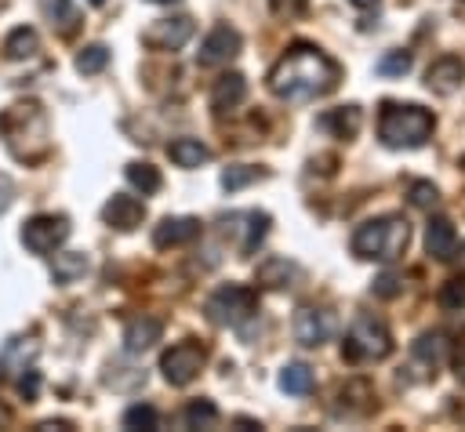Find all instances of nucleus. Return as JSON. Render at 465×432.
Instances as JSON below:
<instances>
[{
	"instance_id": "nucleus-24",
	"label": "nucleus",
	"mask_w": 465,
	"mask_h": 432,
	"mask_svg": "<svg viewBox=\"0 0 465 432\" xmlns=\"http://www.w3.org/2000/svg\"><path fill=\"white\" fill-rule=\"evenodd\" d=\"M40 7H44V15H47V22H51L62 36H69V33L80 29V7H76L73 0H40Z\"/></svg>"
},
{
	"instance_id": "nucleus-31",
	"label": "nucleus",
	"mask_w": 465,
	"mask_h": 432,
	"mask_svg": "<svg viewBox=\"0 0 465 432\" xmlns=\"http://www.w3.org/2000/svg\"><path fill=\"white\" fill-rule=\"evenodd\" d=\"M105 65H109V47H105V44H87V47L76 51V73L94 76V73H102Z\"/></svg>"
},
{
	"instance_id": "nucleus-2",
	"label": "nucleus",
	"mask_w": 465,
	"mask_h": 432,
	"mask_svg": "<svg viewBox=\"0 0 465 432\" xmlns=\"http://www.w3.org/2000/svg\"><path fill=\"white\" fill-rule=\"evenodd\" d=\"M0 138L22 163H40L51 149V120L40 102H15L0 113Z\"/></svg>"
},
{
	"instance_id": "nucleus-48",
	"label": "nucleus",
	"mask_w": 465,
	"mask_h": 432,
	"mask_svg": "<svg viewBox=\"0 0 465 432\" xmlns=\"http://www.w3.org/2000/svg\"><path fill=\"white\" fill-rule=\"evenodd\" d=\"M153 4H174V0H153Z\"/></svg>"
},
{
	"instance_id": "nucleus-18",
	"label": "nucleus",
	"mask_w": 465,
	"mask_h": 432,
	"mask_svg": "<svg viewBox=\"0 0 465 432\" xmlns=\"http://www.w3.org/2000/svg\"><path fill=\"white\" fill-rule=\"evenodd\" d=\"M360 123H363V113L356 105H338V109H327L316 116V127L331 138H356Z\"/></svg>"
},
{
	"instance_id": "nucleus-8",
	"label": "nucleus",
	"mask_w": 465,
	"mask_h": 432,
	"mask_svg": "<svg viewBox=\"0 0 465 432\" xmlns=\"http://www.w3.org/2000/svg\"><path fill=\"white\" fill-rule=\"evenodd\" d=\"M203 363H207V349L200 341H178V345H171L160 356V370H163L167 385H178V388L189 385V381H196L200 370H203Z\"/></svg>"
},
{
	"instance_id": "nucleus-23",
	"label": "nucleus",
	"mask_w": 465,
	"mask_h": 432,
	"mask_svg": "<svg viewBox=\"0 0 465 432\" xmlns=\"http://www.w3.org/2000/svg\"><path fill=\"white\" fill-rule=\"evenodd\" d=\"M167 156H171L174 167H200V163L211 160V149L200 138H174L167 145Z\"/></svg>"
},
{
	"instance_id": "nucleus-3",
	"label": "nucleus",
	"mask_w": 465,
	"mask_h": 432,
	"mask_svg": "<svg viewBox=\"0 0 465 432\" xmlns=\"http://www.w3.org/2000/svg\"><path fill=\"white\" fill-rule=\"evenodd\" d=\"M436 120L429 109L407 102V105H396V102H385L381 105V116H378V138L389 145V149H418L429 142Z\"/></svg>"
},
{
	"instance_id": "nucleus-4",
	"label": "nucleus",
	"mask_w": 465,
	"mask_h": 432,
	"mask_svg": "<svg viewBox=\"0 0 465 432\" xmlns=\"http://www.w3.org/2000/svg\"><path fill=\"white\" fill-rule=\"evenodd\" d=\"M407 240H411V225L403 218H396V214H385V218L363 221L352 232L349 247L363 261H392V258H400L407 250Z\"/></svg>"
},
{
	"instance_id": "nucleus-11",
	"label": "nucleus",
	"mask_w": 465,
	"mask_h": 432,
	"mask_svg": "<svg viewBox=\"0 0 465 432\" xmlns=\"http://www.w3.org/2000/svg\"><path fill=\"white\" fill-rule=\"evenodd\" d=\"M334 330H338V319L327 309H298V316H294V338L305 349H320L323 341L334 338Z\"/></svg>"
},
{
	"instance_id": "nucleus-7",
	"label": "nucleus",
	"mask_w": 465,
	"mask_h": 432,
	"mask_svg": "<svg viewBox=\"0 0 465 432\" xmlns=\"http://www.w3.org/2000/svg\"><path fill=\"white\" fill-rule=\"evenodd\" d=\"M218 229H222V236H225L243 258H251V254L262 247V240L269 236V214H265V211H232V214H225V218L218 221Z\"/></svg>"
},
{
	"instance_id": "nucleus-47",
	"label": "nucleus",
	"mask_w": 465,
	"mask_h": 432,
	"mask_svg": "<svg viewBox=\"0 0 465 432\" xmlns=\"http://www.w3.org/2000/svg\"><path fill=\"white\" fill-rule=\"evenodd\" d=\"M91 4H94V7H102V4H105V0H91Z\"/></svg>"
},
{
	"instance_id": "nucleus-10",
	"label": "nucleus",
	"mask_w": 465,
	"mask_h": 432,
	"mask_svg": "<svg viewBox=\"0 0 465 432\" xmlns=\"http://www.w3.org/2000/svg\"><path fill=\"white\" fill-rule=\"evenodd\" d=\"M193 18L189 15H174V18H156L142 29V44L153 51H178L185 47V40L193 36Z\"/></svg>"
},
{
	"instance_id": "nucleus-9",
	"label": "nucleus",
	"mask_w": 465,
	"mask_h": 432,
	"mask_svg": "<svg viewBox=\"0 0 465 432\" xmlns=\"http://www.w3.org/2000/svg\"><path fill=\"white\" fill-rule=\"evenodd\" d=\"M69 240V218L65 214H36L22 225V243L29 254H54Z\"/></svg>"
},
{
	"instance_id": "nucleus-32",
	"label": "nucleus",
	"mask_w": 465,
	"mask_h": 432,
	"mask_svg": "<svg viewBox=\"0 0 465 432\" xmlns=\"http://www.w3.org/2000/svg\"><path fill=\"white\" fill-rule=\"evenodd\" d=\"M258 178H265V171H258V167H251V163H232V167L222 171V189L236 192V189H243V185H251V182H258Z\"/></svg>"
},
{
	"instance_id": "nucleus-19",
	"label": "nucleus",
	"mask_w": 465,
	"mask_h": 432,
	"mask_svg": "<svg viewBox=\"0 0 465 432\" xmlns=\"http://www.w3.org/2000/svg\"><path fill=\"white\" fill-rule=\"evenodd\" d=\"M196 236H200V218H163L153 229V247L167 250V247H182Z\"/></svg>"
},
{
	"instance_id": "nucleus-20",
	"label": "nucleus",
	"mask_w": 465,
	"mask_h": 432,
	"mask_svg": "<svg viewBox=\"0 0 465 432\" xmlns=\"http://www.w3.org/2000/svg\"><path fill=\"white\" fill-rule=\"evenodd\" d=\"M243 98H247V80H243L240 73H225V76H218L214 87H211V109H214V113H229V109H236Z\"/></svg>"
},
{
	"instance_id": "nucleus-44",
	"label": "nucleus",
	"mask_w": 465,
	"mask_h": 432,
	"mask_svg": "<svg viewBox=\"0 0 465 432\" xmlns=\"http://www.w3.org/2000/svg\"><path fill=\"white\" fill-rule=\"evenodd\" d=\"M236 425L240 428H258V421H251V417H236Z\"/></svg>"
},
{
	"instance_id": "nucleus-35",
	"label": "nucleus",
	"mask_w": 465,
	"mask_h": 432,
	"mask_svg": "<svg viewBox=\"0 0 465 432\" xmlns=\"http://www.w3.org/2000/svg\"><path fill=\"white\" fill-rule=\"evenodd\" d=\"M411 65H414L411 51H389V54L378 58V73L381 76H403V73H411Z\"/></svg>"
},
{
	"instance_id": "nucleus-29",
	"label": "nucleus",
	"mask_w": 465,
	"mask_h": 432,
	"mask_svg": "<svg viewBox=\"0 0 465 432\" xmlns=\"http://www.w3.org/2000/svg\"><path fill=\"white\" fill-rule=\"evenodd\" d=\"M113 392H131V388H138V385H145V370H138V367H124V363H113L109 370H105V378H102Z\"/></svg>"
},
{
	"instance_id": "nucleus-45",
	"label": "nucleus",
	"mask_w": 465,
	"mask_h": 432,
	"mask_svg": "<svg viewBox=\"0 0 465 432\" xmlns=\"http://www.w3.org/2000/svg\"><path fill=\"white\" fill-rule=\"evenodd\" d=\"M7 421H11V410H7L4 403H0V425H7Z\"/></svg>"
},
{
	"instance_id": "nucleus-26",
	"label": "nucleus",
	"mask_w": 465,
	"mask_h": 432,
	"mask_svg": "<svg viewBox=\"0 0 465 432\" xmlns=\"http://www.w3.org/2000/svg\"><path fill=\"white\" fill-rule=\"evenodd\" d=\"M411 352H414V359H421V363H429V367H440V363L450 356V341H447V334L432 330V334H421Z\"/></svg>"
},
{
	"instance_id": "nucleus-16",
	"label": "nucleus",
	"mask_w": 465,
	"mask_h": 432,
	"mask_svg": "<svg viewBox=\"0 0 465 432\" xmlns=\"http://www.w3.org/2000/svg\"><path fill=\"white\" fill-rule=\"evenodd\" d=\"M298 276H302V269H298L294 261L280 258V254H272V258L258 261V269H254V283H258V287H265V290L294 287V280H298Z\"/></svg>"
},
{
	"instance_id": "nucleus-34",
	"label": "nucleus",
	"mask_w": 465,
	"mask_h": 432,
	"mask_svg": "<svg viewBox=\"0 0 465 432\" xmlns=\"http://www.w3.org/2000/svg\"><path fill=\"white\" fill-rule=\"evenodd\" d=\"M440 309L450 312V316H461V312H465V280L443 283V290H440Z\"/></svg>"
},
{
	"instance_id": "nucleus-43",
	"label": "nucleus",
	"mask_w": 465,
	"mask_h": 432,
	"mask_svg": "<svg viewBox=\"0 0 465 432\" xmlns=\"http://www.w3.org/2000/svg\"><path fill=\"white\" fill-rule=\"evenodd\" d=\"M454 367H458V378H461V381H465V349H461V356H458V359H454Z\"/></svg>"
},
{
	"instance_id": "nucleus-15",
	"label": "nucleus",
	"mask_w": 465,
	"mask_h": 432,
	"mask_svg": "<svg viewBox=\"0 0 465 432\" xmlns=\"http://www.w3.org/2000/svg\"><path fill=\"white\" fill-rule=\"evenodd\" d=\"M454 247H458L454 221L443 218V214L429 218V225H425V254H429L432 261H450V258H454Z\"/></svg>"
},
{
	"instance_id": "nucleus-41",
	"label": "nucleus",
	"mask_w": 465,
	"mask_h": 432,
	"mask_svg": "<svg viewBox=\"0 0 465 432\" xmlns=\"http://www.w3.org/2000/svg\"><path fill=\"white\" fill-rule=\"evenodd\" d=\"M54 428H58V432H65V428H69V421H40V425H36V432H54Z\"/></svg>"
},
{
	"instance_id": "nucleus-46",
	"label": "nucleus",
	"mask_w": 465,
	"mask_h": 432,
	"mask_svg": "<svg viewBox=\"0 0 465 432\" xmlns=\"http://www.w3.org/2000/svg\"><path fill=\"white\" fill-rule=\"evenodd\" d=\"M349 4H352V7H374L378 0H349Z\"/></svg>"
},
{
	"instance_id": "nucleus-28",
	"label": "nucleus",
	"mask_w": 465,
	"mask_h": 432,
	"mask_svg": "<svg viewBox=\"0 0 465 432\" xmlns=\"http://www.w3.org/2000/svg\"><path fill=\"white\" fill-rule=\"evenodd\" d=\"M127 182L142 192V196H153V192H160V185H163V178H160V171L153 167V163H145V160H131L127 163Z\"/></svg>"
},
{
	"instance_id": "nucleus-42",
	"label": "nucleus",
	"mask_w": 465,
	"mask_h": 432,
	"mask_svg": "<svg viewBox=\"0 0 465 432\" xmlns=\"http://www.w3.org/2000/svg\"><path fill=\"white\" fill-rule=\"evenodd\" d=\"M450 261H458V265H461V272H465V243H461V247H454V258H450Z\"/></svg>"
},
{
	"instance_id": "nucleus-33",
	"label": "nucleus",
	"mask_w": 465,
	"mask_h": 432,
	"mask_svg": "<svg viewBox=\"0 0 465 432\" xmlns=\"http://www.w3.org/2000/svg\"><path fill=\"white\" fill-rule=\"evenodd\" d=\"M124 425H127V428H145V432H153V428H160V414H156V407H149V403H134V407L124 410Z\"/></svg>"
},
{
	"instance_id": "nucleus-36",
	"label": "nucleus",
	"mask_w": 465,
	"mask_h": 432,
	"mask_svg": "<svg viewBox=\"0 0 465 432\" xmlns=\"http://www.w3.org/2000/svg\"><path fill=\"white\" fill-rule=\"evenodd\" d=\"M407 200H411V207H418V211H432V207L440 203V192H436L432 182H411Z\"/></svg>"
},
{
	"instance_id": "nucleus-1",
	"label": "nucleus",
	"mask_w": 465,
	"mask_h": 432,
	"mask_svg": "<svg viewBox=\"0 0 465 432\" xmlns=\"http://www.w3.org/2000/svg\"><path fill=\"white\" fill-rule=\"evenodd\" d=\"M338 62L323 54L320 47L294 44L272 69H269V91L283 102H316L338 87Z\"/></svg>"
},
{
	"instance_id": "nucleus-14",
	"label": "nucleus",
	"mask_w": 465,
	"mask_h": 432,
	"mask_svg": "<svg viewBox=\"0 0 465 432\" xmlns=\"http://www.w3.org/2000/svg\"><path fill=\"white\" fill-rule=\"evenodd\" d=\"M461 80H465V62H461L458 54L436 58V62L429 65V73H425V87L436 91V94H454V91L461 87Z\"/></svg>"
},
{
	"instance_id": "nucleus-30",
	"label": "nucleus",
	"mask_w": 465,
	"mask_h": 432,
	"mask_svg": "<svg viewBox=\"0 0 465 432\" xmlns=\"http://www.w3.org/2000/svg\"><path fill=\"white\" fill-rule=\"evenodd\" d=\"M182 417H185L189 428H214L222 414H218V407L211 399H189L185 410H182Z\"/></svg>"
},
{
	"instance_id": "nucleus-21",
	"label": "nucleus",
	"mask_w": 465,
	"mask_h": 432,
	"mask_svg": "<svg viewBox=\"0 0 465 432\" xmlns=\"http://www.w3.org/2000/svg\"><path fill=\"white\" fill-rule=\"evenodd\" d=\"M87 269H91V258L84 250H58L51 261V276L58 283H76L87 276Z\"/></svg>"
},
{
	"instance_id": "nucleus-13",
	"label": "nucleus",
	"mask_w": 465,
	"mask_h": 432,
	"mask_svg": "<svg viewBox=\"0 0 465 432\" xmlns=\"http://www.w3.org/2000/svg\"><path fill=\"white\" fill-rule=\"evenodd\" d=\"M145 218V203L138 196H127V192H113L102 207V221L109 229H120V232H131L134 225H142Z\"/></svg>"
},
{
	"instance_id": "nucleus-38",
	"label": "nucleus",
	"mask_w": 465,
	"mask_h": 432,
	"mask_svg": "<svg viewBox=\"0 0 465 432\" xmlns=\"http://www.w3.org/2000/svg\"><path fill=\"white\" fill-rule=\"evenodd\" d=\"M18 392H22V399H36L40 396V370L22 367L18 370Z\"/></svg>"
},
{
	"instance_id": "nucleus-37",
	"label": "nucleus",
	"mask_w": 465,
	"mask_h": 432,
	"mask_svg": "<svg viewBox=\"0 0 465 432\" xmlns=\"http://www.w3.org/2000/svg\"><path fill=\"white\" fill-rule=\"evenodd\" d=\"M371 290H374V298H396V294L403 290V280H400L396 272H381V276L371 283Z\"/></svg>"
},
{
	"instance_id": "nucleus-12",
	"label": "nucleus",
	"mask_w": 465,
	"mask_h": 432,
	"mask_svg": "<svg viewBox=\"0 0 465 432\" xmlns=\"http://www.w3.org/2000/svg\"><path fill=\"white\" fill-rule=\"evenodd\" d=\"M240 33L232 29V25H214L207 36H203V44H200V51H196V62L200 65H225V62H232L236 54H240Z\"/></svg>"
},
{
	"instance_id": "nucleus-22",
	"label": "nucleus",
	"mask_w": 465,
	"mask_h": 432,
	"mask_svg": "<svg viewBox=\"0 0 465 432\" xmlns=\"http://www.w3.org/2000/svg\"><path fill=\"white\" fill-rule=\"evenodd\" d=\"M33 356H36V341H29V338H11V341L4 345V352H0V381L11 378V374H18Z\"/></svg>"
},
{
	"instance_id": "nucleus-39",
	"label": "nucleus",
	"mask_w": 465,
	"mask_h": 432,
	"mask_svg": "<svg viewBox=\"0 0 465 432\" xmlns=\"http://www.w3.org/2000/svg\"><path fill=\"white\" fill-rule=\"evenodd\" d=\"M269 11L276 18H298L305 11V0H269Z\"/></svg>"
},
{
	"instance_id": "nucleus-5",
	"label": "nucleus",
	"mask_w": 465,
	"mask_h": 432,
	"mask_svg": "<svg viewBox=\"0 0 465 432\" xmlns=\"http://www.w3.org/2000/svg\"><path fill=\"white\" fill-rule=\"evenodd\" d=\"M392 352V334L389 327L371 316V312H360L349 330H345V341H341V356L349 363H374V359H385Z\"/></svg>"
},
{
	"instance_id": "nucleus-25",
	"label": "nucleus",
	"mask_w": 465,
	"mask_h": 432,
	"mask_svg": "<svg viewBox=\"0 0 465 432\" xmlns=\"http://www.w3.org/2000/svg\"><path fill=\"white\" fill-rule=\"evenodd\" d=\"M36 51H40V33H36L33 25H18V29H11L7 40H4V54L15 58V62L33 58Z\"/></svg>"
},
{
	"instance_id": "nucleus-17",
	"label": "nucleus",
	"mask_w": 465,
	"mask_h": 432,
	"mask_svg": "<svg viewBox=\"0 0 465 432\" xmlns=\"http://www.w3.org/2000/svg\"><path fill=\"white\" fill-rule=\"evenodd\" d=\"M160 334H163V323L156 316H138L124 330V352L127 356H142V352H149L160 341Z\"/></svg>"
},
{
	"instance_id": "nucleus-40",
	"label": "nucleus",
	"mask_w": 465,
	"mask_h": 432,
	"mask_svg": "<svg viewBox=\"0 0 465 432\" xmlns=\"http://www.w3.org/2000/svg\"><path fill=\"white\" fill-rule=\"evenodd\" d=\"M11 200H15V182H11V178L0 171V214L11 207Z\"/></svg>"
},
{
	"instance_id": "nucleus-6",
	"label": "nucleus",
	"mask_w": 465,
	"mask_h": 432,
	"mask_svg": "<svg viewBox=\"0 0 465 432\" xmlns=\"http://www.w3.org/2000/svg\"><path fill=\"white\" fill-rule=\"evenodd\" d=\"M203 312H207L211 323H218V327H236V330H240V327L258 312V294H254L251 287H243V283H225V287H218V290L207 298Z\"/></svg>"
},
{
	"instance_id": "nucleus-27",
	"label": "nucleus",
	"mask_w": 465,
	"mask_h": 432,
	"mask_svg": "<svg viewBox=\"0 0 465 432\" xmlns=\"http://www.w3.org/2000/svg\"><path fill=\"white\" fill-rule=\"evenodd\" d=\"M312 385H316V374H312V367H305V363H287V367L280 370V388L291 392V396H309Z\"/></svg>"
}]
</instances>
